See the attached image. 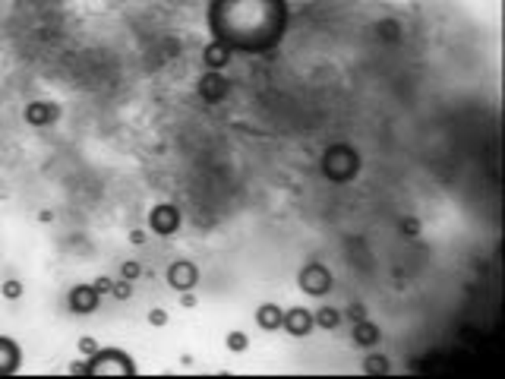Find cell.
Returning <instances> with one entry per match:
<instances>
[{"instance_id": "obj_22", "label": "cell", "mask_w": 505, "mask_h": 379, "mask_svg": "<svg viewBox=\"0 0 505 379\" xmlns=\"http://www.w3.org/2000/svg\"><path fill=\"white\" fill-rule=\"evenodd\" d=\"M344 316H348L350 322H357V319H363V316H367V310H363V304H350Z\"/></svg>"}, {"instance_id": "obj_20", "label": "cell", "mask_w": 505, "mask_h": 379, "mask_svg": "<svg viewBox=\"0 0 505 379\" xmlns=\"http://www.w3.org/2000/svg\"><path fill=\"white\" fill-rule=\"evenodd\" d=\"M148 322H152V326H158V329H161V326H168V310L155 306V310L148 313Z\"/></svg>"}, {"instance_id": "obj_2", "label": "cell", "mask_w": 505, "mask_h": 379, "mask_svg": "<svg viewBox=\"0 0 505 379\" xmlns=\"http://www.w3.org/2000/svg\"><path fill=\"white\" fill-rule=\"evenodd\" d=\"M148 224H152V231L155 234H174L180 228V209L171 206V202H161V206L152 209V215H148Z\"/></svg>"}, {"instance_id": "obj_7", "label": "cell", "mask_w": 505, "mask_h": 379, "mask_svg": "<svg viewBox=\"0 0 505 379\" xmlns=\"http://www.w3.org/2000/svg\"><path fill=\"white\" fill-rule=\"evenodd\" d=\"M350 338H354V345L357 348H373V345H379V326L363 316V319L354 322V335Z\"/></svg>"}, {"instance_id": "obj_3", "label": "cell", "mask_w": 505, "mask_h": 379, "mask_svg": "<svg viewBox=\"0 0 505 379\" xmlns=\"http://www.w3.org/2000/svg\"><path fill=\"white\" fill-rule=\"evenodd\" d=\"M281 329H287L294 338L310 335V332H313V313H310V310H303V306H294V310H285Z\"/></svg>"}, {"instance_id": "obj_1", "label": "cell", "mask_w": 505, "mask_h": 379, "mask_svg": "<svg viewBox=\"0 0 505 379\" xmlns=\"http://www.w3.org/2000/svg\"><path fill=\"white\" fill-rule=\"evenodd\" d=\"M297 281H300V288L307 291V294H313V297H322L328 288H332V275H328V269H322L319 263L307 265Z\"/></svg>"}, {"instance_id": "obj_21", "label": "cell", "mask_w": 505, "mask_h": 379, "mask_svg": "<svg viewBox=\"0 0 505 379\" xmlns=\"http://www.w3.org/2000/svg\"><path fill=\"white\" fill-rule=\"evenodd\" d=\"M398 228H401V234H411V237H414V234L420 231V222H417V218H404Z\"/></svg>"}, {"instance_id": "obj_5", "label": "cell", "mask_w": 505, "mask_h": 379, "mask_svg": "<svg viewBox=\"0 0 505 379\" xmlns=\"http://www.w3.org/2000/svg\"><path fill=\"white\" fill-rule=\"evenodd\" d=\"M98 291L92 288V285H76L73 291H70V310L73 313H92L98 306Z\"/></svg>"}, {"instance_id": "obj_19", "label": "cell", "mask_w": 505, "mask_h": 379, "mask_svg": "<svg viewBox=\"0 0 505 379\" xmlns=\"http://www.w3.org/2000/svg\"><path fill=\"white\" fill-rule=\"evenodd\" d=\"M111 285H114V278H107V275H98V278L92 281V288H95L98 294H111Z\"/></svg>"}, {"instance_id": "obj_23", "label": "cell", "mask_w": 505, "mask_h": 379, "mask_svg": "<svg viewBox=\"0 0 505 379\" xmlns=\"http://www.w3.org/2000/svg\"><path fill=\"white\" fill-rule=\"evenodd\" d=\"M196 304H199V297L193 294V288H190V291H183V294H180V306H187V310H193Z\"/></svg>"}, {"instance_id": "obj_8", "label": "cell", "mask_w": 505, "mask_h": 379, "mask_svg": "<svg viewBox=\"0 0 505 379\" xmlns=\"http://www.w3.org/2000/svg\"><path fill=\"white\" fill-rule=\"evenodd\" d=\"M281 319H285V310L278 304H262L259 310H256V322H259V329H266V332H278L281 329Z\"/></svg>"}, {"instance_id": "obj_12", "label": "cell", "mask_w": 505, "mask_h": 379, "mask_svg": "<svg viewBox=\"0 0 505 379\" xmlns=\"http://www.w3.org/2000/svg\"><path fill=\"white\" fill-rule=\"evenodd\" d=\"M10 345H13L10 338H0V373H13L19 363L16 348H10Z\"/></svg>"}, {"instance_id": "obj_13", "label": "cell", "mask_w": 505, "mask_h": 379, "mask_svg": "<svg viewBox=\"0 0 505 379\" xmlns=\"http://www.w3.org/2000/svg\"><path fill=\"white\" fill-rule=\"evenodd\" d=\"M363 370H367L370 376H385V373H389V357H383V354H370L367 361H363Z\"/></svg>"}, {"instance_id": "obj_17", "label": "cell", "mask_w": 505, "mask_h": 379, "mask_svg": "<svg viewBox=\"0 0 505 379\" xmlns=\"http://www.w3.org/2000/svg\"><path fill=\"white\" fill-rule=\"evenodd\" d=\"M120 275H123V278H127V281H136L139 275H142V265H139V263H133V259H127V263L120 265Z\"/></svg>"}, {"instance_id": "obj_18", "label": "cell", "mask_w": 505, "mask_h": 379, "mask_svg": "<svg viewBox=\"0 0 505 379\" xmlns=\"http://www.w3.org/2000/svg\"><path fill=\"white\" fill-rule=\"evenodd\" d=\"M79 351H82V354H86V357H92V354H98V351H101V345H98L95 338H89V335H86V338H82V341H79Z\"/></svg>"}, {"instance_id": "obj_10", "label": "cell", "mask_w": 505, "mask_h": 379, "mask_svg": "<svg viewBox=\"0 0 505 379\" xmlns=\"http://www.w3.org/2000/svg\"><path fill=\"white\" fill-rule=\"evenodd\" d=\"M54 117H57V107H54V105H44V101H32V105L25 107V120H29V124H35V127L51 124Z\"/></svg>"}, {"instance_id": "obj_15", "label": "cell", "mask_w": 505, "mask_h": 379, "mask_svg": "<svg viewBox=\"0 0 505 379\" xmlns=\"http://www.w3.org/2000/svg\"><path fill=\"white\" fill-rule=\"evenodd\" d=\"M0 294L7 297V300H19V297H23V281H16V278L3 281V285H0Z\"/></svg>"}, {"instance_id": "obj_6", "label": "cell", "mask_w": 505, "mask_h": 379, "mask_svg": "<svg viewBox=\"0 0 505 379\" xmlns=\"http://www.w3.org/2000/svg\"><path fill=\"white\" fill-rule=\"evenodd\" d=\"M228 79L218 73V70H212L209 76H203V83H199V92H203L205 101H221L224 95H228Z\"/></svg>"}, {"instance_id": "obj_4", "label": "cell", "mask_w": 505, "mask_h": 379, "mask_svg": "<svg viewBox=\"0 0 505 379\" xmlns=\"http://www.w3.org/2000/svg\"><path fill=\"white\" fill-rule=\"evenodd\" d=\"M199 281V272H196L193 263H174L171 269H168V285H171L174 291H190Z\"/></svg>"}, {"instance_id": "obj_24", "label": "cell", "mask_w": 505, "mask_h": 379, "mask_svg": "<svg viewBox=\"0 0 505 379\" xmlns=\"http://www.w3.org/2000/svg\"><path fill=\"white\" fill-rule=\"evenodd\" d=\"M130 244L133 247H142L146 244V231H130Z\"/></svg>"}, {"instance_id": "obj_14", "label": "cell", "mask_w": 505, "mask_h": 379, "mask_svg": "<svg viewBox=\"0 0 505 379\" xmlns=\"http://www.w3.org/2000/svg\"><path fill=\"white\" fill-rule=\"evenodd\" d=\"M224 345H228V351L240 354V351H246V348H250V338H246V332L234 329V332H228V338H224Z\"/></svg>"}, {"instance_id": "obj_16", "label": "cell", "mask_w": 505, "mask_h": 379, "mask_svg": "<svg viewBox=\"0 0 505 379\" xmlns=\"http://www.w3.org/2000/svg\"><path fill=\"white\" fill-rule=\"evenodd\" d=\"M111 294H114L117 300H130V297H133V285H130L127 278H123V281H114V285H111Z\"/></svg>"}, {"instance_id": "obj_11", "label": "cell", "mask_w": 505, "mask_h": 379, "mask_svg": "<svg viewBox=\"0 0 505 379\" xmlns=\"http://www.w3.org/2000/svg\"><path fill=\"white\" fill-rule=\"evenodd\" d=\"M341 319H344V313L341 310H335V306H322L319 313H313V326H319V329H326V332L338 329Z\"/></svg>"}, {"instance_id": "obj_9", "label": "cell", "mask_w": 505, "mask_h": 379, "mask_svg": "<svg viewBox=\"0 0 505 379\" xmlns=\"http://www.w3.org/2000/svg\"><path fill=\"white\" fill-rule=\"evenodd\" d=\"M231 60V51L228 44H221V42H212V44H205L203 51V64L209 66V70H224Z\"/></svg>"}]
</instances>
